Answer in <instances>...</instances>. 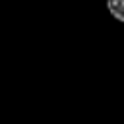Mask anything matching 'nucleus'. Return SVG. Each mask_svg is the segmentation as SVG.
I'll return each instance as SVG.
<instances>
[{
    "instance_id": "nucleus-1",
    "label": "nucleus",
    "mask_w": 124,
    "mask_h": 124,
    "mask_svg": "<svg viewBox=\"0 0 124 124\" xmlns=\"http://www.w3.org/2000/svg\"><path fill=\"white\" fill-rule=\"evenodd\" d=\"M105 2H107V8H108V14L114 19L124 23V0H105Z\"/></svg>"
}]
</instances>
